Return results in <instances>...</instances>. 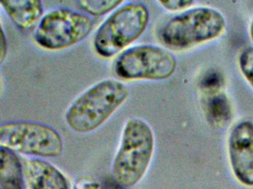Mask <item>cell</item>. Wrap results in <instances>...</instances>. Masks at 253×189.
I'll list each match as a JSON object with an SVG mask.
<instances>
[{
  "label": "cell",
  "mask_w": 253,
  "mask_h": 189,
  "mask_svg": "<svg viewBox=\"0 0 253 189\" xmlns=\"http://www.w3.org/2000/svg\"><path fill=\"white\" fill-rule=\"evenodd\" d=\"M129 93V89L121 81H100L71 104L66 111V123L76 132H91L110 118L126 101Z\"/></svg>",
  "instance_id": "6da1fadb"
},
{
  "label": "cell",
  "mask_w": 253,
  "mask_h": 189,
  "mask_svg": "<svg viewBox=\"0 0 253 189\" xmlns=\"http://www.w3.org/2000/svg\"><path fill=\"white\" fill-rule=\"evenodd\" d=\"M154 149L155 137L150 126L140 118H128L112 167L117 183L124 187L138 183L149 168Z\"/></svg>",
  "instance_id": "7a4b0ae2"
},
{
  "label": "cell",
  "mask_w": 253,
  "mask_h": 189,
  "mask_svg": "<svg viewBox=\"0 0 253 189\" xmlns=\"http://www.w3.org/2000/svg\"><path fill=\"white\" fill-rule=\"evenodd\" d=\"M149 22V10L144 4L126 3L99 27L94 38V50L102 57L115 56L144 32Z\"/></svg>",
  "instance_id": "3957f363"
},
{
  "label": "cell",
  "mask_w": 253,
  "mask_h": 189,
  "mask_svg": "<svg viewBox=\"0 0 253 189\" xmlns=\"http://www.w3.org/2000/svg\"><path fill=\"white\" fill-rule=\"evenodd\" d=\"M225 27L220 12L210 7H195L169 19L161 29L160 38L167 47L182 50L217 38Z\"/></svg>",
  "instance_id": "277c9868"
},
{
  "label": "cell",
  "mask_w": 253,
  "mask_h": 189,
  "mask_svg": "<svg viewBox=\"0 0 253 189\" xmlns=\"http://www.w3.org/2000/svg\"><path fill=\"white\" fill-rule=\"evenodd\" d=\"M0 146L11 152L56 158L63 151V141L57 130L41 123L13 121L0 127Z\"/></svg>",
  "instance_id": "5b68a950"
},
{
  "label": "cell",
  "mask_w": 253,
  "mask_h": 189,
  "mask_svg": "<svg viewBox=\"0 0 253 189\" xmlns=\"http://www.w3.org/2000/svg\"><path fill=\"white\" fill-rule=\"evenodd\" d=\"M92 19L81 12L55 8L42 16L35 30V41L42 48L60 50L85 39L93 31Z\"/></svg>",
  "instance_id": "8992f818"
},
{
  "label": "cell",
  "mask_w": 253,
  "mask_h": 189,
  "mask_svg": "<svg viewBox=\"0 0 253 189\" xmlns=\"http://www.w3.org/2000/svg\"><path fill=\"white\" fill-rule=\"evenodd\" d=\"M174 55L152 44L134 46L124 50L115 61L114 71L124 80L167 79L176 69Z\"/></svg>",
  "instance_id": "52a82bcc"
},
{
  "label": "cell",
  "mask_w": 253,
  "mask_h": 189,
  "mask_svg": "<svg viewBox=\"0 0 253 189\" xmlns=\"http://www.w3.org/2000/svg\"><path fill=\"white\" fill-rule=\"evenodd\" d=\"M229 160L234 175L244 186H253V123L237 124L228 140Z\"/></svg>",
  "instance_id": "ba28073f"
},
{
  "label": "cell",
  "mask_w": 253,
  "mask_h": 189,
  "mask_svg": "<svg viewBox=\"0 0 253 189\" xmlns=\"http://www.w3.org/2000/svg\"><path fill=\"white\" fill-rule=\"evenodd\" d=\"M23 168L29 189H69V182L63 173L47 161L30 159Z\"/></svg>",
  "instance_id": "9c48e42d"
},
{
  "label": "cell",
  "mask_w": 253,
  "mask_h": 189,
  "mask_svg": "<svg viewBox=\"0 0 253 189\" xmlns=\"http://www.w3.org/2000/svg\"><path fill=\"white\" fill-rule=\"evenodd\" d=\"M1 4L13 23L22 31H29L35 28L43 14V5L41 1L12 0L2 1Z\"/></svg>",
  "instance_id": "30bf717a"
},
{
  "label": "cell",
  "mask_w": 253,
  "mask_h": 189,
  "mask_svg": "<svg viewBox=\"0 0 253 189\" xmlns=\"http://www.w3.org/2000/svg\"><path fill=\"white\" fill-rule=\"evenodd\" d=\"M24 168L15 152L1 148L0 151V188L23 189Z\"/></svg>",
  "instance_id": "8fae6325"
},
{
  "label": "cell",
  "mask_w": 253,
  "mask_h": 189,
  "mask_svg": "<svg viewBox=\"0 0 253 189\" xmlns=\"http://www.w3.org/2000/svg\"><path fill=\"white\" fill-rule=\"evenodd\" d=\"M206 112L210 122L214 125H223L231 118L230 103L226 94L222 93H213L206 101Z\"/></svg>",
  "instance_id": "7c38bea8"
},
{
  "label": "cell",
  "mask_w": 253,
  "mask_h": 189,
  "mask_svg": "<svg viewBox=\"0 0 253 189\" xmlns=\"http://www.w3.org/2000/svg\"><path fill=\"white\" fill-rule=\"evenodd\" d=\"M81 8L92 15V16H103L121 5L124 1L119 0H89V1H78Z\"/></svg>",
  "instance_id": "4fadbf2b"
},
{
  "label": "cell",
  "mask_w": 253,
  "mask_h": 189,
  "mask_svg": "<svg viewBox=\"0 0 253 189\" xmlns=\"http://www.w3.org/2000/svg\"><path fill=\"white\" fill-rule=\"evenodd\" d=\"M240 68L243 75L245 77L253 88V47L245 49L241 53L239 59Z\"/></svg>",
  "instance_id": "5bb4252c"
},
{
  "label": "cell",
  "mask_w": 253,
  "mask_h": 189,
  "mask_svg": "<svg viewBox=\"0 0 253 189\" xmlns=\"http://www.w3.org/2000/svg\"><path fill=\"white\" fill-rule=\"evenodd\" d=\"M73 189H100L98 182L91 176L84 175L75 182Z\"/></svg>",
  "instance_id": "9a60e30c"
},
{
  "label": "cell",
  "mask_w": 253,
  "mask_h": 189,
  "mask_svg": "<svg viewBox=\"0 0 253 189\" xmlns=\"http://www.w3.org/2000/svg\"><path fill=\"white\" fill-rule=\"evenodd\" d=\"M158 2L166 9L171 11L183 10L186 7H190L194 4V1L191 0H171V1H159Z\"/></svg>",
  "instance_id": "2e32d148"
},
{
  "label": "cell",
  "mask_w": 253,
  "mask_h": 189,
  "mask_svg": "<svg viewBox=\"0 0 253 189\" xmlns=\"http://www.w3.org/2000/svg\"><path fill=\"white\" fill-rule=\"evenodd\" d=\"M221 78L217 75V73H212L209 75L207 78H204V81L203 82L204 87L207 90H214L216 87H218L219 84L221 83L220 81Z\"/></svg>",
  "instance_id": "e0dca14e"
},
{
  "label": "cell",
  "mask_w": 253,
  "mask_h": 189,
  "mask_svg": "<svg viewBox=\"0 0 253 189\" xmlns=\"http://www.w3.org/2000/svg\"><path fill=\"white\" fill-rule=\"evenodd\" d=\"M7 40L3 29H1V49H0V63H3L7 56Z\"/></svg>",
  "instance_id": "ac0fdd59"
},
{
  "label": "cell",
  "mask_w": 253,
  "mask_h": 189,
  "mask_svg": "<svg viewBox=\"0 0 253 189\" xmlns=\"http://www.w3.org/2000/svg\"><path fill=\"white\" fill-rule=\"evenodd\" d=\"M250 35H251L252 39L253 41V20L251 23V26H250Z\"/></svg>",
  "instance_id": "d6986e66"
}]
</instances>
